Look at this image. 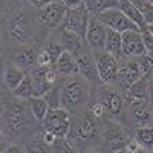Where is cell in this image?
<instances>
[{
    "instance_id": "1",
    "label": "cell",
    "mask_w": 153,
    "mask_h": 153,
    "mask_svg": "<svg viewBox=\"0 0 153 153\" xmlns=\"http://www.w3.org/2000/svg\"><path fill=\"white\" fill-rule=\"evenodd\" d=\"M48 32L37 20V9L25 0H3L0 3V42L6 46H42L48 38Z\"/></svg>"
},
{
    "instance_id": "2",
    "label": "cell",
    "mask_w": 153,
    "mask_h": 153,
    "mask_svg": "<svg viewBox=\"0 0 153 153\" xmlns=\"http://www.w3.org/2000/svg\"><path fill=\"white\" fill-rule=\"evenodd\" d=\"M38 127L40 126L31 115L26 100H20L16 97L6 98L5 95V115L0 132L11 143L23 144L32 133H35Z\"/></svg>"
},
{
    "instance_id": "3",
    "label": "cell",
    "mask_w": 153,
    "mask_h": 153,
    "mask_svg": "<svg viewBox=\"0 0 153 153\" xmlns=\"http://www.w3.org/2000/svg\"><path fill=\"white\" fill-rule=\"evenodd\" d=\"M103 123L104 121L95 118L94 115H91L84 109L81 113L74 115L71 118V126L66 139L75 146L76 150L86 147H95L98 144Z\"/></svg>"
},
{
    "instance_id": "4",
    "label": "cell",
    "mask_w": 153,
    "mask_h": 153,
    "mask_svg": "<svg viewBox=\"0 0 153 153\" xmlns=\"http://www.w3.org/2000/svg\"><path fill=\"white\" fill-rule=\"evenodd\" d=\"M92 95V86L80 75L65 78L60 92V107L68 110L71 117L81 113Z\"/></svg>"
},
{
    "instance_id": "5",
    "label": "cell",
    "mask_w": 153,
    "mask_h": 153,
    "mask_svg": "<svg viewBox=\"0 0 153 153\" xmlns=\"http://www.w3.org/2000/svg\"><path fill=\"white\" fill-rule=\"evenodd\" d=\"M95 100H98L103 104L106 110V120L118 121L124 124L126 109L127 104L130 103V100L127 98L124 91H121L120 87L113 84H100L95 87Z\"/></svg>"
},
{
    "instance_id": "6",
    "label": "cell",
    "mask_w": 153,
    "mask_h": 153,
    "mask_svg": "<svg viewBox=\"0 0 153 153\" xmlns=\"http://www.w3.org/2000/svg\"><path fill=\"white\" fill-rule=\"evenodd\" d=\"M130 139L132 132L127 126L118 121L104 120L97 146L101 153H120L126 152V147Z\"/></svg>"
},
{
    "instance_id": "7",
    "label": "cell",
    "mask_w": 153,
    "mask_h": 153,
    "mask_svg": "<svg viewBox=\"0 0 153 153\" xmlns=\"http://www.w3.org/2000/svg\"><path fill=\"white\" fill-rule=\"evenodd\" d=\"M94 61L97 68V75L101 84H113L117 83L120 60L110 55L106 51H94Z\"/></svg>"
},
{
    "instance_id": "8",
    "label": "cell",
    "mask_w": 153,
    "mask_h": 153,
    "mask_svg": "<svg viewBox=\"0 0 153 153\" xmlns=\"http://www.w3.org/2000/svg\"><path fill=\"white\" fill-rule=\"evenodd\" d=\"M66 11L68 8L60 0H55V2H51L46 6L37 9V20L43 29L54 31L61 26L65 16H66Z\"/></svg>"
},
{
    "instance_id": "9",
    "label": "cell",
    "mask_w": 153,
    "mask_h": 153,
    "mask_svg": "<svg viewBox=\"0 0 153 153\" xmlns=\"http://www.w3.org/2000/svg\"><path fill=\"white\" fill-rule=\"evenodd\" d=\"M71 113L63 107L58 109H49L45 120L40 123L42 129L54 133L57 138H66L71 126Z\"/></svg>"
},
{
    "instance_id": "10",
    "label": "cell",
    "mask_w": 153,
    "mask_h": 153,
    "mask_svg": "<svg viewBox=\"0 0 153 153\" xmlns=\"http://www.w3.org/2000/svg\"><path fill=\"white\" fill-rule=\"evenodd\" d=\"M133 124L135 127L152 126V103L150 100H132L126 109L124 126Z\"/></svg>"
},
{
    "instance_id": "11",
    "label": "cell",
    "mask_w": 153,
    "mask_h": 153,
    "mask_svg": "<svg viewBox=\"0 0 153 153\" xmlns=\"http://www.w3.org/2000/svg\"><path fill=\"white\" fill-rule=\"evenodd\" d=\"M89 17H91V14H89V11L84 6V3L75 6V8H68L65 20H63L60 28L66 29L69 32H74L78 37L84 38L86 28H87V23H89Z\"/></svg>"
},
{
    "instance_id": "12",
    "label": "cell",
    "mask_w": 153,
    "mask_h": 153,
    "mask_svg": "<svg viewBox=\"0 0 153 153\" xmlns=\"http://www.w3.org/2000/svg\"><path fill=\"white\" fill-rule=\"evenodd\" d=\"M95 17L98 19L100 23H103L107 29L117 31V32H120V34H123V32H126V31H139L136 25L132 23L118 8L106 9V11H103V12H100V14H97Z\"/></svg>"
},
{
    "instance_id": "13",
    "label": "cell",
    "mask_w": 153,
    "mask_h": 153,
    "mask_svg": "<svg viewBox=\"0 0 153 153\" xmlns=\"http://www.w3.org/2000/svg\"><path fill=\"white\" fill-rule=\"evenodd\" d=\"M74 58L76 61V68H78V75L81 78H84L91 86L97 87L100 86V80L97 75V68H95V61L92 51L87 46H84L81 51H78L76 54H74Z\"/></svg>"
},
{
    "instance_id": "14",
    "label": "cell",
    "mask_w": 153,
    "mask_h": 153,
    "mask_svg": "<svg viewBox=\"0 0 153 153\" xmlns=\"http://www.w3.org/2000/svg\"><path fill=\"white\" fill-rule=\"evenodd\" d=\"M32 87H34V97H43L54 83L58 80V75L54 68H43V66H35L29 72Z\"/></svg>"
},
{
    "instance_id": "15",
    "label": "cell",
    "mask_w": 153,
    "mask_h": 153,
    "mask_svg": "<svg viewBox=\"0 0 153 153\" xmlns=\"http://www.w3.org/2000/svg\"><path fill=\"white\" fill-rule=\"evenodd\" d=\"M38 51H40V45H22L17 48H12L9 61L28 74L37 65Z\"/></svg>"
},
{
    "instance_id": "16",
    "label": "cell",
    "mask_w": 153,
    "mask_h": 153,
    "mask_svg": "<svg viewBox=\"0 0 153 153\" xmlns=\"http://www.w3.org/2000/svg\"><path fill=\"white\" fill-rule=\"evenodd\" d=\"M141 69L135 58H121L120 68H118V76L115 86L120 87L121 91H127L138 78H141Z\"/></svg>"
},
{
    "instance_id": "17",
    "label": "cell",
    "mask_w": 153,
    "mask_h": 153,
    "mask_svg": "<svg viewBox=\"0 0 153 153\" xmlns=\"http://www.w3.org/2000/svg\"><path fill=\"white\" fill-rule=\"evenodd\" d=\"M106 32L107 28L103 23H100L95 16L89 17V23L84 34L86 46L94 52V51H104V42H106Z\"/></svg>"
},
{
    "instance_id": "18",
    "label": "cell",
    "mask_w": 153,
    "mask_h": 153,
    "mask_svg": "<svg viewBox=\"0 0 153 153\" xmlns=\"http://www.w3.org/2000/svg\"><path fill=\"white\" fill-rule=\"evenodd\" d=\"M121 54L123 58H138L147 54L139 31H126L121 34Z\"/></svg>"
},
{
    "instance_id": "19",
    "label": "cell",
    "mask_w": 153,
    "mask_h": 153,
    "mask_svg": "<svg viewBox=\"0 0 153 153\" xmlns=\"http://www.w3.org/2000/svg\"><path fill=\"white\" fill-rule=\"evenodd\" d=\"M126 95L130 101L132 100H152V72L138 78L126 91Z\"/></svg>"
},
{
    "instance_id": "20",
    "label": "cell",
    "mask_w": 153,
    "mask_h": 153,
    "mask_svg": "<svg viewBox=\"0 0 153 153\" xmlns=\"http://www.w3.org/2000/svg\"><path fill=\"white\" fill-rule=\"evenodd\" d=\"M54 69L57 72V75L63 76V78H69V76H76L78 75V68H76V61L74 58V55L68 51H63L60 54V57L57 58Z\"/></svg>"
},
{
    "instance_id": "21",
    "label": "cell",
    "mask_w": 153,
    "mask_h": 153,
    "mask_svg": "<svg viewBox=\"0 0 153 153\" xmlns=\"http://www.w3.org/2000/svg\"><path fill=\"white\" fill-rule=\"evenodd\" d=\"M58 29H60V32H58V38H57V40L60 42L61 48L65 51H68V52H71L72 55L76 54L78 51H81L86 46L84 38L78 37L74 32H69L66 29H63V28H58Z\"/></svg>"
},
{
    "instance_id": "22",
    "label": "cell",
    "mask_w": 153,
    "mask_h": 153,
    "mask_svg": "<svg viewBox=\"0 0 153 153\" xmlns=\"http://www.w3.org/2000/svg\"><path fill=\"white\" fill-rule=\"evenodd\" d=\"M26 72L22 71L20 68H17L16 65H12L9 61L8 65L5 63V69H3V84L6 87L8 92H12L14 89L22 83V80L25 78Z\"/></svg>"
},
{
    "instance_id": "23",
    "label": "cell",
    "mask_w": 153,
    "mask_h": 153,
    "mask_svg": "<svg viewBox=\"0 0 153 153\" xmlns=\"http://www.w3.org/2000/svg\"><path fill=\"white\" fill-rule=\"evenodd\" d=\"M117 8H118V9L123 12V14L132 22V23L136 25L139 31L147 26L146 22H144L143 14H141V12H139V11H138L130 2H129V0H118V2H117Z\"/></svg>"
},
{
    "instance_id": "24",
    "label": "cell",
    "mask_w": 153,
    "mask_h": 153,
    "mask_svg": "<svg viewBox=\"0 0 153 153\" xmlns=\"http://www.w3.org/2000/svg\"><path fill=\"white\" fill-rule=\"evenodd\" d=\"M104 51L109 52L110 55H113L115 58H118V60L123 58V54H121V34L120 32L107 29L106 42H104Z\"/></svg>"
},
{
    "instance_id": "25",
    "label": "cell",
    "mask_w": 153,
    "mask_h": 153,
    "mask_svg": "<svg viewBox=\"0 0 153 153\" xmlns=\"http://www.w3.org/2000/svg\"><path fill=\"white\" fill-rule=\"evenodd\" d=\"M26 101H28V107H29L31 115L34 117V120L40 124V123L45 120L46 113H48V110H49L46 101L43 100V97H32V98H29V100H26Z\"/></svg>"
},
{
    "instance_id": "26",
    "label": "cell",
    "mask_w": 153,
    "mask_h": 153,
    "mask_svg": "<svg viewBox=\"0 0 153 153\" xmlns=\"http://www.w3.org/2000/svg\"><path fill=\"white\" fill-rule=\"evenodd\" d=\"M132 136L141 147H144L146 150L152 152V144H153V129H152V126L135 127Z\"/></svg>"
},
{
    "instance_id": "27",
    "label": "cell",
    "mask_w": 153,
    "mask_h": 153,
    "mask_svg": "<svg viewBox=\"0 0 153 153\" xmlns=\"http://www.w3.org/2000/svg\"><path fill=\"white\" fill-rule=\"evenodd\" d=\"M38 130V129H37ZM35 130V133H32L26 141H25L23 146V153H51L49 146H46L40 136H38V132Z\"/></svg>"
},
{
    "instance_id": "28",
    "label": "cell",
    "mask_w": 153,
    "mask_h": 153,
    "mask_svg": "<svg viewBox=\"0 0 153 153\" xmlns=\"http://www.w3.org/2000/svg\"><path fill=\"white\" fill-rule=\"evenodd\" d=\"M63 81H65V78H63V76H58V80L54 83V86L43 95V100L46 101L49 109H58L60 107V92H61Z\"/></svg>"
},
{
    "instance_id": "29",
    "label": "cell",
    "mask_w": 153,
    "mask_h": 153,
    "mask_svg": "<svg viewBox=\"0 0 153 153\" xmlns=\"http://www.w3.org/2000/svg\"><path fill=\"white\" fill-rule=\"evenodd\" d=\"M117 2L118 0H83V3L91 16H97L110 8H117Z\"/></svg>"
},
{
    "instance_id": "30",
    "label": "cell",
    "mask_w": 153,
    "mask_h": 153,
    "mask_svg": "<svg viewBox=\"0 0 153 153\" xmlns=\"http://www.w3.org/2000/svg\"><path fill=\"white\" fill-rule=\"evenodd\" d=\"M12 97L20 98V100H29L34 97V87H32V80H31V75L26 74L25 78L22 80V83L11 92Z\"/></svg>"
},
{
    "instance_id": "31",
    "label": "cell",
    "mask_w": 153,
    "mask_h": 153,
    "mask_svg": "<svg viewBox=\"0 0 153 153\" xmlns=\"http://www.w3.org/2000/svg\"><path fill=\"white\" fill-rule=\"evenodd\" d=\"M129 2L141 12L147 26H152L153 23V6L150 0H129Z\"/></svg>"
},
{
    "instance_id": "32",
    "label": "cell",
    "mask_w": 153,
    "mask_h": 153,
    "mask_svg": "<svg viewBox=\"0 0 153 153\" xmlns=\"http://www.w3.org/2000/svg\"><path fill=\"white\" fill-rule=\"evenodd\" d=\"M51 153H76L78 150L75 149L72 143H69L66 138H57L55 141L49 146Z\"/></svg>"
},
{
    "instance_id": "33",
    "label": "cell",
    "mask_w": 153,
    "mask_h": 153,
    "mask_svg": "<svg viewBox=\"0 0 153 153\" xmlns=\"http://www.w3.org/2000/svg\"><path fill=\"white\" fill-rule=\"evenodd\" d=\"M141 34V40H143V45L146 48V52L152 55L153 52V31H152V26H146L139 31Z\"/></svg>"
},
{
    "instance_id": "34",
    "label": "cell",
    "mask_w": 153,
    "mask_h": 153,
    "mask_svg": "<svg viewBox=\"0 0 153 153\" xmlns=\"http://www.w3.org/2000/svg\"><path fill=\"white\" fill-rule=\"evenodd\" d=\"M25 2H26L28 5H31L32 8H35V9H40V8L46 6L51 2H55V0H25Z\"/></svg>"
},
{
    "instance_id": "35",
    "label": "cell",
    "mask_w": 153,
    "mask_h": 153,
    "mask_svg": "<svg viewBox=\"0 0 153 153\" xmlns=\"http://www.w3.org/2000/svg\"><path fill=\"white\" fill-rule=\"evenodd\" d=\"M3 69H5V61L0 57V95H6V87L3 84Z\"/></svg>"
},
{
    "instance_id": "36",
    "label": "cell",
    "mask_w": 153,
    "mask_h": 153,
    "mask_svg": "<svg viewBox=\"0 0 153 153\" xmlns=\"http://www.w3.org/2000/svg\"><path fill=\"white\" fill-rule=\"evenodd\" d=\"M3 153H23V146L22 144H16V143H11Z\"/></svg>"
},
{
    "instance_id": "37",
    "label": "cell",
    "mask_w": 153,
    "mask_h": 153,
    "mask_svg": "<svg viewBox=\"0 0 153 153\" xmlns=\"http://www.w3.org/2000/svg\"><path fill=\"white\" fill-rule=\"evenodd\" d=\"M9 144H11V141H9V139H8L2 132H0V153H3V152H5V149H6Z\"/></svg>"
},
{
    "instance_id": "38",
    "label": "cell",
    "mask_w": 153,
    "mask_h": 153,
    "mask_svg": "<svg viewBox=\"0 0 153 153\" xmlns=\"http://www.w3.org/2000/svg\"><path fill=\"white\" fill-rule=\"evenodd\" d=\"M3 115H5V95H0V130L3 126Z\"/></svg>"
},
{
    "instance_id": "39",
    "label": "cell",
    "mask_w": 153,
    "mask_h": 153,
    "mask_svg": "<svg viewBox=\"0 0 153 153\" xmlns=\"http://www.w3.org/2000/svg\"><path fill=\"white\" fill-rule=\"evenodd\" d=\"M60 2L65 5L66 8H75V6H78L83 3V0H60Z\"/></svg>"
},
{
    "instance_id": "40",
    "label": "cell",
    "mask_w": 153,
    "mask_h": 153,
    "mask_svg": "<svg viewBox=\"0 0 153 153\" xmlns=\"http://www.w3.org/2000/svg\"><path fill=\"white\" fill-rule=\"evenodd\" d=\"M126 153H152V152L146 150V149L141 147V146H138L136 149H133V150H130V152H126Z\"/></svg>"
},
{
    "instance_id": "41",
    "label": "cell",
    "mask_w": 153,
    "mask_h": 153,
    "mask_svg": "<svg viewBox=\"0 0 153 153\" xmlns=\"http://www.w3.org/2000/svg\"><path fill=\"white\" fill-rule=\"evenodd\" d=\"M86 153H101V152L98 150V147H92L91 150H89V152H86Z\"/></svg>"
},
{
    "instance_id": "42",
    "label": "cell",
    "mask_w": 153,
    "mask_h": 153,
    "mask_svg": "<svg viewBox=\"0 0 153 153\" xmlns=\"http://www.w3.org/2000/svg\"><path fill=\"white\" fill-rule=\"evenodd\" d=\"M2 52H3V45H2V42H0V57H2Z\"/></svg>"
},
{
    "instance_id": "43",
    "label": "cell",
    "mask_w": 153,
    "mask_h": 153,
    "mask_svg": "<svg viewBox=\"0 0 153 153\" xmlns=\"http://www.w3.org/2000/svg\"><path fill=\"white\" fill-rule=\"evenodd\" d=\"M120 153H126V152H120Z\"/></svg>"
},
{
    "instance_id": "44",
    "label": "cell",
    "mask_w": 153,
    "mask_h": 153,
    "mask_svg": "<svg viewBox=\"0 0 153 153\" xmlns=\"http://www.w3.org/2000/svg\"><path fill=\"white\" fill-rule=\"evenodd\" d=\"M2 2H3V0H0V3H2Z\"/></svg>"
},
{
    "instance_id": "45",
    "label": "cell",
    "mask_w": 153,
    "mask_h": 153,
    "mask_svg": "<svg viewBox=\"0 0 153 153\" xmlns=\"http://www.w3.org/2000/svg\"><path fill=\"white\" fill-rule=\"evenodd\" d=\"M76 153H81V152H76Z\"/></svg>"
}]
</instances>
